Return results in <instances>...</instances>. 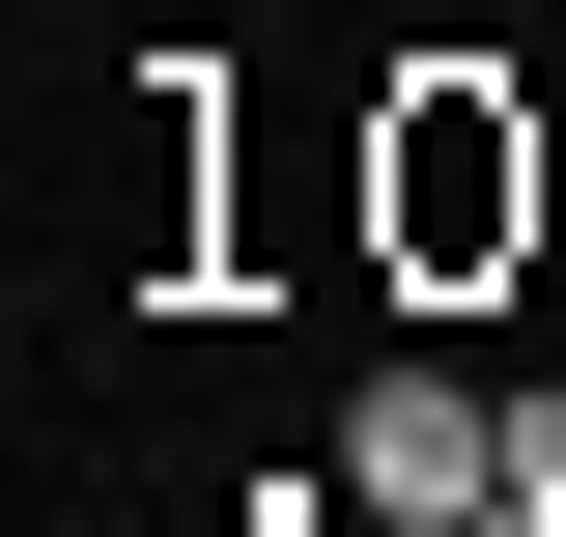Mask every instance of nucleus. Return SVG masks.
<instances>
[{"mask_svg":"<svg viewBox=\"0 0 566 537\" xmlns=\"http://www.w3.org/2000/svg\"><path fill=\"white\" fill-rule=\"evenodd\" d=\"M340 509H510V424L453 397V368H397V397L340 424Z\"/></svg>","mask_w":566,"mask_h":537,"instance_id":"obj_1","label":"nucleus"}]
</instances>
